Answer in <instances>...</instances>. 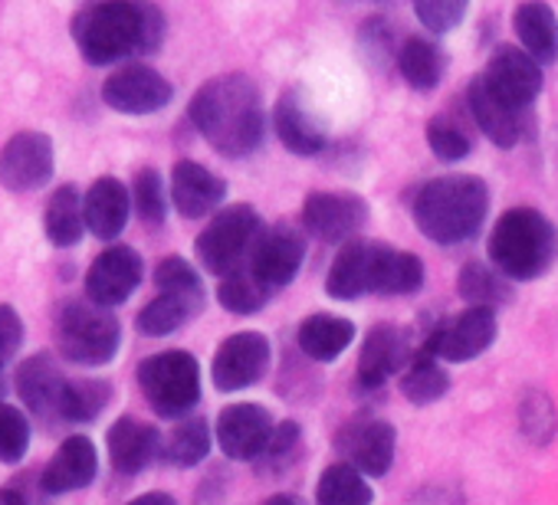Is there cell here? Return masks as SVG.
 <instances>
[{"mask_svg": "<svg viewBox=\"0 0 558 505\" xmlns=\"http://www.w3.org/2000/svg\"><path fill=\"white\" fill-rule=\"evenodd\" d=\"M142 257L132 246H109L93 260L86 273V299L96 306H122L142 283Z\"/></svg>", "mask_w": 558, "mask_h": 505, "instance_id": "9a60e30c", "label": "cell"}, {"mask_svg": "<svg viewBox=\"0 0 558 505\" xmlns=\"http://www.w3.org/2000/svg\"><path fill=\"white\" fill-rule=\"evenodd\" d=\"M417 21L424 24L427 34L444 37L450 30H457L470 11V0H411Z\"/></svg>", "mask_w": 558, "mask_h": 505, "instance_id": "b9f144b4", "label": "cell"}, {"mask_svg": "<svg viewBox=\"0 0 558 505\" xmlns=\"http://www.w3.org/2000/svg\"><path fill=\"white\" fill-rule=\"evenodd\" d=\"M489 210V187L476 174H444L417 187L411 200L414 226L440 243L457 246L483 226Z\"/></svg>", "mask_w": 558, "mask_h": 505, "instance_id": "3957f363", "label": "cell"}, {"mask_svg": "<svg viewBox=\"0 0 558 505\" xmlns=\"http://www.w3.org/2000/svg\"><path fill=\"white\" fill-rule=\"evenodd\" d=\"M17 394L24 401L27 410H34L44 420L60 417L63 407V394H66V378L60 371V365L50 355H31L21 368H17Z\"/></svg>", "mask_w": 558, "mask_h": 505, "instance_id": "603a6c76", "label": "cell"}, {"mask_svg": "<svg viewBox=\"0 0 558 505\" xmlns=\"http://www.w3.org/2000/svg\"><path fill=\"white\" fill-rule=\"evenodd\" d=\"M138 387L155 414L187 417L201 401V368L191 352H161L138 365Z\"/></svg>", "mask_w": 558, "mask_h": 505, "instance_id": "8992f818", "label": "cell"}, {"mask_svg": "<svg viewBox=\"0 0 558 505\" xmlns=\"http://www.w3.org/2000/svg\"><path fill=\"white\" fill-rule=\"evenodd\" d=\"M519 427L525 433V440L532 443H548L555 436L558 417H555V404L548 401V394L542 391H529L519 404Z\"/></svg>", "mask_w": 558, "mask_h": 505, "instance_id": "60d3db41", "label": "cell"}, {"mask_svg": "<svg viewBox=\"0 0 558 505\" xmlns=\"http://www.w3.org/2000/svg\"><path fill=\"white\" fill-rule=\"evenodd\" d=\"M401 394L417 404V407H427L434 401H440L447 391H450V374L444 368L440 358L427 355V352H414V358L408 361V368L401 371Z\"/></svg>", "mask_w": 558, "mask_h": 505, "instance_id": "d6a6232c", "label": "cell"}, {"mask_svg": "<svg viewBox=\"0 0 558 505\" xmlns=\"http://www.w3.org/2000/svg\"><path fill=\"white\" fill-rule=\"evenodd\" d=\"M174 96V86L145 63H129L102 83V102L122 115L161 112Z\"/></svg>", "mask_w": 558, "mask_h": 505, "instance_id": "8fae6325", "label": "cell"}, {"mask_svg": "<svg viewBox=\"0 0 558 505\" xmlns=\"http://www.w3.org/2000/svg\"><path fill=\"white\" fill-rule=\"evenodd\" d=\"M259 505H303L296 495H272V498H266V502H259Z\"/></svg>", "mask_w": 558, "mask_h": 505, "instance_id": "816d5d0a", "label": "cell"}, {"mask_svg": "<svg viewBox=\"0 0 558 505\" xmlns=\"http://www.w3.org/2000/svg\"><path fill=\"white\" fill-rule=\"evenodd\" d=\"M355 338V322L332 316V312H316L310 319H303V325L296 329V342L300 352L319 365L336 361Z\"/></svg>", "mask_w": 558, "mask_h": 505, "instance_id": "f1b7e54d", "label": "cell"}, {"mask_svg": "<svg viewBox=\"0 0 558 505\" xmlns=\"http://www.w3.org/2000/svg\"><path fill=\"white\" fill-rule=\"evenodd\" d=\"M378 246L372 239H349L329 267L326 276V293L339 303H352L372 293L375 280V260H378Z\"/></svg>", "mask_w": 558, "mask_h": 505, "instance_id": "44dd1931", "label": "cell"}, {"mask_svg": "<svg viewBox=\"0 0 558 505\" xmlns=\"http://www.w3.org/2000/svg\"><path fill=\"white\" fill-rule=\"evenodd\" d=\"M411 505H463V495L453 485H421Z\"/></svg>", "mask_w": 558, "mask_h": 505, "instance_id": "c3c4849f", "label": "cell"}, {"mask_svg": "<svg viewBox=\"0 0 558 505\" xmlns=\"http://www.w3.org/2000/svg\"><path fill=\"white\" fill-rule=\"evenodd\" d=\"M457 290H460V299L466 306H483V309H499V306H506L512 299L509 280L496 267H486V263H476V260H470L460 270Z\"/></svg>", "mask_w": 558, "mask_h": 505, "instance_id": "e575fe53", "label": "cell"}, {"mask_svg": "<svg viewBox=\"0 0 558 505\" xmlns=\"http://www.w3.org/2000/svg\"><path fill=\"white\" fill-rule=\"evenodd\" d=\"M303 260H306V236L300 226H290V223H276V226H263L250 257H246V267L253 270V276L269 286L272 293H279L283 286H290L300 270H303Z\"/></svg>", "mask_w": 558, "mask_h": 505, "instance_id": "ba28073f", "label": "cell"}, {"mask_svg": "<svg viewBox=\"0 0 558 505\" xmlns=\"http://www.w3.org/2000/svg\"><path fill=\"white\" fill-rule=\"evenodd\" d=\"M227 197V184L197 161H178L171 171V204L181 217L201 220L214 213Z\"/></svg>", "mask_w": 558, "mask_h": 505, "instance_id": "7402d4cb", "label": "cell"}, {"mask_svg": "<svg viewBox=\"0 0 558 505\" xmlns=\"http://www.w3.org/2000/svg\"><path fill=\"white\" fill-rule=\"evenodd\" d=\"M0 505H27V498L17 489H0Z\"/></svg>", "mask_w": 558, "mask_h": 505, "instance_id": "f907efd6", "label": "cell"}, {"mask_svg": "<svg viewBox=\"0 0 558 505\" xmlns=\"http://www.w3.org/2000/svg\"><path fill=\"white\" fill-rule=\"evenodd\" d=\"M99 472V453L89 436H66L44 469V492L66 495L86 489Z\"/></svg>", "mask_w": 558, "mask_h": 505, "instance_id": "cb8c5ba5", "label": "cell"}, {"mask_svg": "<svg viewBox=\"0 0 558 505\" xmlns=\"http://www.w3.org/2000/svg\"><path fill=\"white\" fill-rule=\"evenodd\" d=\"M155 286L158 290H204L194 267L181 257H168L155 267Z\"/></svg>", "mask_w": 558, "mask_h": 505, "instance_id": "ee69618b", "label": "cell"}, {"mask_svg": "<svg viewBox=\"0 0 558 505\" xmlns=\"http://www.w3.org/2000/svg\"><path fill=\"white\" fill-rule=\"evenodd\" d=\"M447 70V53L434 37H408L398 50V73L414 93H430L440 86Z\"/></svg>", "mask_w": 558, "mask_h": 505, "instance_id": "f546056e", "label": "cell"}, {"mask_svg": "<svg viewBox=\"0 0 558 505\" xmlns=\"http://www.w3.org/2000/svg\"><path fill=\"white\" fill-rule=\"evenodd\" d=\"M57 345L76 365H109L122 345V325L106 306L66 303L57 312Z\"/></svg>", "mask_w": 558, "mask_h": 505, "instance_id": "5b68a950", "label": "cell"}, {"mask_svg": "<svg viewBox=\"0 0 558 505\" xmlns=\"http://www.w3.org/2000/svg\"><path fill=\"white\" fill-rule=\"evenodd\" d=\"M362 50L368 53V60H372L375 66L388 63L391 57L398 60V47L391 44L388 27H385L381 21H372V24H365V27H362Z\"/></svg>", "mask_w": 558, "mask_h": 505, "instance_id": "bcb514c9", "label": "cell"}, {"mask_svg": "<svg viewBox=\"0 0 558 505\" xmlns=\"http://www.w3.org/2000/svg\"><path fill=\"white\" fill-rule=\"evenodd\" d=\"M24 345V319L8 306L0 303V365L11 361Z\"/></svg>", "mask_w": 558, "mask_h": 505, "instance_id": "f6af8a7d", "label": "cell"}, {"mask_svg": "<svg viewBox=\"0 0 558 505\" xmlns=\"http://www.w3.org/2000/svg\"><path fill=\"white\" fill-rule=\"evenodd\" d=\"M272 417L259 407V404H230L220 410L214 436L223 449V456L230 459H263L269 440H272Z\"/></svg>", "mask_w": 558, "mask_h": 505, "instance_id": "2e32d148", "label": "cell"}, {"mask_svg": "<svg viewBox=\"0 0 558 505\" xmlns=\"http://www.w3.org/2000/svg\"><path fill=\"white\" fill-rule=\"evenodd\" d=\"M44 230L50 236L53 246L66 249L76 246L86 233V210H83V197L73 184H63L53 190V197L47 200V213H44Z\"/></svg>", "mask_w": 558, "mask_h": 505, "instance_id": "1f68e13d", "label": "cell"}, {"mask_svg": "<svg viewBox=\"0 0 558 505\" xmlns=\"http://www.w3.org/2000/svg\"><path fill=\"white\" fill-rule=\"evenodd\" d=\"M466 109L470 119L476 122V128L502 151L515 148L519 138L525 135V112L512 109L509 102H502L483 76H473L466 86Z\"/></svg>", "mask_w": 558, "mask_h": 505, "instance_id": "ffe728a7", "label": "cell"}, {"mask_svg": "<svg viewBox=\"0 0 558 505\" xmlns=\"http://www.w3.org/2000/svg\"><path fill=\"white\" fill-rule=\"evenodd\" d=\"M197 135L223 158H250L266 138V109L259 89L243 73L207 79L187 109Z\"/></svg>", "mask_w": 558, "mask_h": 505, "instance_id": "6da1fadb", "label": "cell"}, {"mask_svg": "<svg viewBox=\"0 0 558 505\" xmlns=\"http://www.w3.org/2000/svg\"><path fill=\"white\" fill-rule=\"evenodd\" d=\"M204 309V290H158V296L138 312V332L148 338H165L187 325Z\"/></svg>", "mask_w": 558, "mask_h": 505, "instance_id": "83f0119b", "label": "cell"}, {"mask_svg": "<svg viewBox=\"0 0 558 505\" xmlns=\"http://www.w3.org/2000/svg\"><path fill=\"white\" fill-rule=\"evenodd\" d=\"M132 204H135V213H138L142 223H148V226H161L165 223V217H168V197H165L161 174L155 168H142L135 174Z\"/></svg>", "mask_w": 558, "mask_h": 505, "instance_id": "ab89813d", "label": "cell"}, {"mask_svg": "<svg viewBox=\"0 0 558 505\" xmlns=\"http://www.w3.org/2000/svg\"><path fill=\"white\" fill-rule=\"evenodd\" d=\"M272 128H276L279 141H283V148L290 155H300V158L319 155L326 148V141H329L326 122L319 119V112L310 106V99L300 89H287L283 96L276 99Z\"/></svg>", "mask_w": 558, "mask_h": 505, "instance_id": "ac0fdd59", "label": "cell"}, {"mask_svg": "<svg viewBox=\"0 0 558 505\" xmlns=\"http://www.w3.org/2000/svg\"><path fill=\"white\" fill-rule=\"evenodd\" d=\"M272 296H276V293H272L269 286H263V283L253 276V270H250L246 263L236 267L233 273L220 276V286H217V303H220L227 312H233V316H253V312H259Z\"/></svg>", "mask_w": 558, "mask_h": 505, "instance_id": "d590c367", "label": "cell"}, {"mask_svg": "<svg viewBox=\"0 0 558 505\" xmlns=\"http://www.w3.org/2000/svg\"><path fill=\"white\" fill-rule=\"evenodd\" d=\"M109 459L116 466V472L135 476L142 472L158 453H161V436L155 427L135 420V417H119L109 427Z\"/></svg>", "mask_w": 558, "mask_h": 505, "instance_id": "484cf974", "label": "cell"}, {"mask_svg": "<svg viewBox=\"0 0 558 505\" xmlns=\"http://www.w3.org/2000/svg\"><path fill=\"white\" fill-rule=\"evenodd\" d=\"M210 453V427H207V420L204 417H187V420H181L171 433H168V440H165V446H161V456L171 463V466H197L204 456Z\"/></svg>", "mask_w": 558, "mask_h": 505, "instance_id": "8d00e7d4", "label": "cell"}, {"mask_svg": "<svg viewBox=\"0 0 558 505\" xmlns=\"http://www.w3.org/2000/svg\"><path fill=\"white\" fill-rule=\"evenodd\" d=\"M480 76L486 79V86L502 102H509L519 112L532 109V102L538 99L542 83H545L542 79V63L532 60L522 47H512V44H499Z\"/></svg>", "mask_w": 558, "mask_h": 505, "instance_id": "30bf717a", "label": "cell"}, {"mask_svg": "<svg viewBox=\"0 0 558 505\" xmlns=\"http://www.w3.org/2000/svg\"><path fill=\"white\" fill-rule=\"evenodd\" d=\"M109 401H112L109 381H70L66 394H63L60 417L73 420V423H89L109 407Z\"/></svg>", "mask_w": 558, "mask_h": 505, "instance_id": "74e56055", "label": "cell"}, {"mask_svg": "<svg viewBox=\"0 0 558 505\" xmlns=\"http://www.w3.org/2000/svg\"><path fill=\"white\" fill-rule=\"evenodd\" d=\"M336 443H339L349 466H355L368 479H378L395 463L398 433H395V427L388 420L362 417V420H352L349 427H342Z\"/></svg>", "mask_w": 558, "mask_h": 505, "instance_id": "e0dca14e", "label": "cell"}, {"mask_svg": "<svg viewBox=\"0 0 558 505\" xmlns=\"http://www.w3.org/2000/svg\"><path fill=\"white\" fill-rule=\"evenodd\" d=\"M512 30L519 47L542 66L558 63V14L545 0H522L512 14Z\"/></svg>", "mask_w": 558, "mask_h": 505, "instance_id": "d4e9b609", "label": "cell"}, {"mask_svg": "<svg viewBox=\"0 0 558 505\" xmlns=\"http://www.w3.org/2000/svg\"><path fill=\"white\" fill-rule=\"evenodd\" d=\"M375 492L365 472H359L355 466L332 463L319 482H316V505H372Z\"/></svg>", "mask_w": 558, "mask_h": 505, "instance_id": "836d02e7", "label": "cell"}, {"mask_svg": "<svg viewBox=\"0 0 558 505\" xmlns=\"http://www.w3.org/2000/svg\"><path fill=\"white\" fill-rule=\"evenodd\" d=\"M259 230H263L259 213L250 204L223 207L220 213H214V220L201 230V236L194 243L201 267L214 276L233 273L236 267L246 263Z\"/></svg>", "mask_w": 558, "mask_h": 505, "instance_id": "52a82bcc", "label": "cell"}, {"mask_svg": "<svg viewBox=\"0 0 558 505\" xmlns=\"http://www.w3.org/2000/svg\"><path fill=\"white\" fill-rule=\"evenodd\" d=\"M414 358L411 338L404 329L381 322L368 332L362 355H359V384L365 391H378L381 384H388L398 371L408 368V361Z\"/></svg>", "mask_w": 558, "mask_h": 505, "instance_id": "d6986e66", "label": "cell"}, {"mask_svg": "<svg viewBox=\"0 0 558 505\" xmlns=\"http://www.w3.org/2000/svg\"><path fill=\"white\" fill-rule=\"evenodd\" d=\"M296 443H300V423H293V420H287V423H276V430H272V440H269V446H266L263 459H272V463L287 459V456L296 449Z\"/></svg>", "mask_w": 558, "mask_h": 505, "instance_id": "7dc6e473", "label": "cell"}, {"mask_svg": "<svg viewBox=\"0 0 558 505\" xmlns=\"http://www.w3.org/2000/svg\"><path fill=\"white\" fill-rule=\"evenodd\" d=\"M0 394H4V365H0Z\"/></svg>", "mask_w": 558, "mask_h": 505, "instance_id": "f5cc1de1", "label": "cell"}, {"mask_svg": "<svg viewBox=\"0 0 558 505\" xmlns=\"http://www.w3.org/2000/svg\"><path fill=\"white\" fill-rule=\"evenodd\" d=\"M129 505H178L168 492H145V495H138V498H132Z\"/></svg>", "mask_w": 558, "mask_h": 505, "instance_id": "681fc988", "label": "cell"}, {"mask_svg": "<svg viewBox=\"0 0 558 505\" xmlns=\"http://www.w3.org/2000/svg\"><path fill=\"white\" fill-rule=\"evenodd\" d=\"M53 177V138L44 132H17L0 151V184L14 194L37 190Z\"/></svg>", "mask_w": 558, "mask_h": 505, "instance_id": "4fadbf2b", "label": "cell"}, {"mask_svg": "<svg viewBox=\"0 0 558 505\" xmlns=\"http://www.w3.org/2000/svg\"><path fill=\"white\" fill-rule=\"evenodd\" d=\"M368 223V204L359 194L316 190L303 204V226L326 243H349Z\"/></svg>", "mask_w": 558, "mask_h": 505, "instance_id": "5bb4252c", "label": "cell"}, {"mask_svg": "<svg viewBox=\"0 0 558 505\" xmlns=\"http://www.w3.org/2000/svg\"><path fill=\"white\" fill-rule=\"evenodd\" d=\"M427 145H430L434 158H437V161H447V164L463 161V158H470V151H473L470 132H466L457 119H450V115H434V119L427 122Z\"/></svg>", "mask_w": 558, "mask_h": 505, "instance_id": "f35d334b", "label": "cell"}, {"mask_svg": "<svg viewBox=\"0 0 558 505\" xmlns=\"http://www.w3.org/2000/svg\"><path fill=\"white\" fill-rule=\"evenodd\" d=\"M73 37L86 63L109 66L155 53L165 40V14L148 0H99L76 17Z\"/></svg>", "mask_w": 558, "mask_h": 505, "instance_id": "7a4b0ae2", "label": "cell"}, {"mask_svg": "<svg viewBox=\"0 0 558 505\" xmlns=\"http://www.w3.org/2000/svg\"><path fill=\"white\" fill-rule=\"evenodd\" d=\"M555 226L532 207L506 210L486 243L489 263L509 283H532L538 280L555 260Z\"/></svg>", "mask_w": 558, "mask_h": 505, "instance_id": "277c9868", "label": "cell"}, {"mask_svg": "<svg viewBox=\"0 0 558 505\" xmlns=\"http://www.w3.org/2000/svg\"><path fill=\"white\" fill-rule=\"evenodd\" d=\"M427 273L424 263L408 249H391L378 246L375 260V280H372V296H414L424 286Z\"/></svg>", "mask_w": 558, "mask_h": 505, "instance_id": "4dcf8cb0", "label": "cell"}, {"mask_svg": "<svg viewBox=\"0 0 558 505\" xmlns=\"http://www.w3.org/2000/svg\"><path fill=\"white\" fill-rule=\"evenodd\" d=\"M496 332H499L496 309L470 306L453 322H444L440 329H434L427 342L421 345V352L440 358L444 365H466L496 342Z\"/></svg>", "mask_w": 558, "mask_h": 505, "instance_id": "9c48e42d", "label": "cell"}, {"mask_svg": "<svg viewBox=\"0 0 558 505\" xmlns=\"http://www.w3.org/2000/svg\"><path fill=\"white\" fill-rule=\"evenodd\" d=\"M269 355H272L269 338L259 332H236V335L223 338L210 361V378H214L217 391L230 394V391L253 387L266 374Z\"/></svg>", "mask_w": 558, "mask_h": 505, "instance_id": "7c38bea8", "label": "cell"}, {"mask_svg": "<svg viewBox=\"0 0 558 505\" xmlns=\"http://www.w3.org/2000/svg\"><path fill=\"white\" fill-rule=\"evenodd\" d=\"M129 207H132L129 187L116 177H99L83 197L86 230L99 239H116L129 223Z\"/></svg>", "mask_w": 558, "mask_h": 505, "instance_id": "4316f807", "label": "cell"}, {"mask_svg": "<svg viewBox=\"0 0 558 505\" xmlns=\"http://www.w3.org/2000/svg\"><path fill=\"white\" fill-rule=\"evenodd\" d=\"M31 446V423L27 417L11 407L0 404V463H21Z\"/></svg>", "mask_w": 558, "mask_h": 505, "instance_id": "7bdbcfd3", "label": "cell"}]
</instances>
